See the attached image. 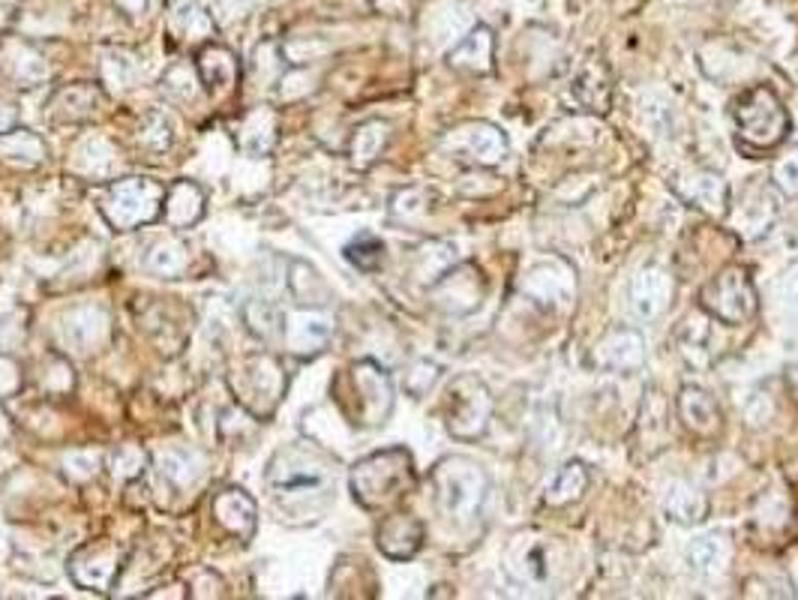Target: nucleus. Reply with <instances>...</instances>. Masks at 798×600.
Segmentation results:
<instances>
[{"instance_id":"39448f33","label":"nucleus","mask_w":798,"mask_h":600,"mask_svg":"<svg viewBox=\"0 0 798 600\" xmlns=\"http://www.w3.org/2000/svg\"><path fill=\"white\" fill-rule=\"evenodd\" d=\"M678 414H681V423L688 426L690 433L702 435V438H709V435L721 430V412H718V405H714V400H711L706 390H681V397H678Z\"/></svg>"},{"instance_id":"0eeeda50","label":"nucleus","mask_w":798,"mask_h":600,"mask_svg":"<svg viewBox=\"0 0 798 600\" xmlns=\"http://www.w3.org/2000/svg\"><path fill=\"white\" fill-rule=\"evenodd\" d=\"M588 487V468L583 463H570L558 471V478L553 480L550 487V496L546 501L550 504H567V501L579 499V492Z\"/></svg>"},{"instance_id":"7ed1b4c3","label":"nucleus","mask_w":798,"mask_h":600,"mask_svg":"<svg viewBox=\"0 0 798 600\" xmlns=\"http://www.w3.org/2000/svg\"><path fill=\"white\" fill-rule=\"evenodd\" d=\"M451 397L456 402V412H451V430L456 435H466V438L484 433L489 409H492L489 390L477 378H459L451 390Z\"/></svg>"},{"instance_id":"f257e3e1","label":"nucleus","mask_w":798,"mask_h":600,"mask_svg":"<svg viewBox=\"0 0 798 600\" xmlns=\"http://www.w3.org/2000/svg\"><path fill=\"white\" fill-rule=\"evenodd\" d=\"M732 118L739 126V142L747 151H775L789 133V114L775 90L756 85L732 102Z\"/></svg>"},{"instance_id":"f03ea898","label":"nucleus","mask_w":798,"mask_h":600,"mask_svg":"<svg viewBox=\"0 0 798 600\" xmlns=\"http://www.w3.org/2000/svg\"><path fill=\"white\" fill-rule=\"evenodd\" d=\"M699 303L721 322L742 324L747 319H754L756 312L754 282L747 279L742 267H730L699 291Z\"/></svg>"},{"instance_id":"423d86ee","label":"nucleus","mask_w":798,"mask_h":600,"mask_svg":"<svg viewBox=\"0 0 798 600\" xmlns=\"http://www.w3.org/2000/svg\"><path fill=\"white\" fill-rule=\"evenodd\" d=\"M492 48H496L492 31L477 27L475 34L468 36L466 43L451 55V64L459 69H468V73H489L492 69Z\"/></svg>"},{"instance_id":"20e7f679","label":"nucleus","mask_w":798,"mask_h":600,"mask_svg":"<svg viewBox=\"0 0 798 600\" xmlns=\"http://www.w3.org/2000/svg\"><path fill=\"white\" fill-rule=\"evenodd\" d=\"M454 466L456 471H447V468L442 471L444 499H456L451 504V513L468 516V513L477 511V504L484 499V475L472 463H463V459H454Z\"/></svg>"}]
</instances>
